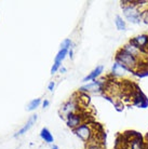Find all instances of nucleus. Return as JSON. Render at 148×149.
I'll return each instance as SVG.
<instances>
[{"label": "nucleus", "mask_w": 148, "mask_h": 149, "mask_svg": "<svg viewBox=\"0 0 148 149\" xmlns=\"http://www.w3.org/2000/svg\"><path fill=\"white\" fill-rule=\"evenodd\" d=\"M79 123H80V117L79 116L75 115L73 112L67 115V124H68V127H79Z\"/></svg>", "instance_id": "obj_4"}, {"label": "nucleus", "mask_w": 148, "mask_h": 149, "mask_svg": "<svg viewBox=\"0 0 148 149\" xmlns=\"http://www.w3.org/2000/svg\"><path fill=\"white\" fill-rule=\"evenodd\" d=\"M116 25L118 27V29H120V30H123L126 28V24H124V22H123L122 19H121L120 16H117V17H116Z\"/></svg>", "instance_id": "obj_10"}, {"label": "nucleus", "mask_w": 148, "mask_h": 149, "mask_svg": "<svg viewBox=\"0 0 148 149\" xmlns=\"http://www.w3.org/2000/svg\"><path fill=\"white\" fill-rule=\"evenodd\" d=\"M71 39H65V40L62 42V45H61V49H68L71 47Z\"/></svg>", "instance_id": "obj_11"}, {"label": "nucleus", "mask_w": 148, "mask_h": 149, "mask_svg": "<svg viewBox=\"0 0 148 149\" xmlns=\"http://www.w3.org/2000/svg\"><path fill=\"white\" fill-rule=\"evenodd\" d=\"M102 86V83L98 81H94L90 84H87V86L80 88V91H95V90H98Z\"/></svg>", "instance_id": "obj_7"}, {"label": "nucleus", "mask_w": 148, "mask_h": 149, "mask_svg": "<svg viewBox=\"0 0 148 149\" xmlns=\"http://www.w3.org/2000/svg\"><path fill=\"white\" fill-rule=\"evenodd\" d=\"M40 136L45 142L49 143V144L53 143V135L50 133V131H49L48 129H45H45H42L40 132Z\"/></svg>", "instance_id": "obj_6"}, {"label": "nucleus", "mask_w": 148, "mask_h": 149, "mask_svg": "<svg viewBox=\"0 0 148 149\" xmlns=\"http://www.w3.org/2000/svg\"><path fill=\"white\" fill-rule=\"evenodd\" d=\"M37 121V115H33L31 117L29 118V120L27 121V122L25 123V125L21 129V130L17 131V133H15L14 136H20V135H23V134H25L27 131L29 130L30 127H33L34 124H35V122Z\"/></svg>", "instance_id": "obj_2"}, {"label": "nucleus", "mask_w": 148, "mask_h": 149, "mask_svg": "<svg viewBox=\"0 0 148 149\" xmlns=\"http://www.w3.org/2000/svg\"><path fill=\"white\" fill-rule=\"evenodd\" d=\"M54 86H55V84H54V82H53V81L50 82V83H49V86H48L49 91H53V89H54Z\"/></svg>", "instance_id": "obj_13"}, {"label": "nucleus", "mask_w": 148, "mask_h": 149, "mask_svg": "<svg viewBox=\"0 0 148 149\" xmlns=\"http://www.w3.org/2000/svg\"><path fill=\"white\" fill-rule=\"evenodd\" d=\"M76 134L79 136V137L81 138L82 141H84V142H88V139L90 138L91 136V129H90L88 125H79V127L76 129Z\"/></svg>", "instance_id": "obj_1"}, {"label": "nucleus", "mask_w": 148, "mask_h": 149, "mask_svg": "<svg viewBox=\"0 0 148 149\" xmlns=\"http://www.w3.org/2000/svg\"><path fill=\"white\" fill-rule=\"evenodd\" d=\"M48 106H49V101H45V102H43V108L48 107Z\"/></svg>", "instance_id": "obj_14"}, {"label": "nucleus", "mask_w": 148, "mask_h": 149, "mask_svg": "<svg viewBox=\"0 0 148 149\" xmlns=\"http://www.w3.org/2000/svg\"><path fill=\"white\" fill-rule=\"evenodd\" d=\"M52 149H59V147H57V146H55V145H53V146H52Z\"/></svg>", "instance_id": "obj_15"}, {"label": "nucleus", "mask_w": 148, "mask_h": 149, "mask_svg": "<svg viewBox=\"0 0 148 149\" xmlns=\"http://www.w3.org/2000/svg\"><path fill=\"white\" fill-rule=\"evenodd\" d=\"M102 71H103V66H98V67L95 68V69H94V70H93L92 72L89 74V76H87L85 78H83V80H82V81L87 82V81H90V80H94L97 76H100Z\"/></svg>", "instance_id": "obj_5"}, {"label": "nucleus", "mask_w": 148, "mask_h": 149, "mask_svg": "<svg viewBox=\"0 0 148 149\" xmlns=\"http://www.w3.org/2000/svg\"><path fill=\"white\" fill-rule=\"evenodd\" d=\"M67 53H68V49H61L59 50V52L57 53V55L55 56V62L54 63H59L65 58V56L67 55Z\"/></svg>", "instance_id": "obj_8"}, {"label": "nucleus", "mask_w": 148, "mask_h": 149, "mask_svg": "<svg viewBox=\"0 0 148 149\" xmlns=\"http://www.w3.org/2000/svg\"><path fill=\"white\" fill-rule=\"evenodd\" d=\"M40 103H41L40 98H35V100H33L29 104L27 105V108H26V109H27V111H33V110H35V109L39 106V104H40Z\"/></svg>", "instance_id": "obj_9"}, {"label": "nucleus", "mask_w": 148, "mask_h": 149, "mask_svg": "<svg viewBox=\"0 0 148 149\" xmlns=\"http://www.w3.org/2000/svg\"><path fill=\"white\" fill-rule=\"evenodd\" d=\"M59 66H61V64L59 63H54V65H53V67H52L51 69V74H55L56 71H57V69L59 68Z\"/></svg>", "instance_id": "obj_12"}, {"label": "nucleus", "mask_w": 148, "mask_h": 149, "mask_svg": "<svg viewBox=\"0 0 148 149\" xmlns=\"http://www.w3.org/2000/svg\"><path fill=\"white\" fill-rule=\"evenodd\" d=\"M124 14L128 17V19H130V22H133V23L140 22V13L137 11H135L134 9H132V8L126 9L124 10Z\"/></svg>", "instance_id": "obj_3"}]
</instances>
